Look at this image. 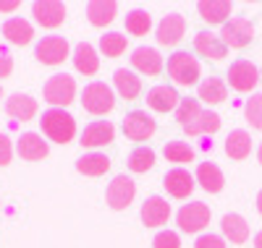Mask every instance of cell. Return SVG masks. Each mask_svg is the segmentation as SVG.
<instances>
[{"label":"cell","mask_w":262,"mask_h":248,"mask_svg":"<svg viewBox=\"0 0 262 248\" xmlns=\"http://www.w3.org/2000/svg\"><path fill=\"white\" fill-rule=\"evenodd\" d=\"M142 222L147 228H160L170 219V204L163 199V196H149L144 204H142V212H139Z\"/></svg>","instance_id":"17"},{"label":"cell","mask_w":262,"mask_h":248,"mask_svg":"<svg viewBox=\"0 0 262 248\" xmlns=\"http://www.w3.org/2000/svg\"><path fill=\"white\" fill-rule=\"evenodd\" d=\"M194 180H196V183H200L207 193H221V191H223V183H226L221 167H217L215 162H200V165H196Z\"/></svg>","instance_id":"22"},{"label":"cell","mask_w":262,"mask_h":248,"mask_svg":"<svg viewBox=\"0 0 262 248\" xmlns=\"http://www.w3.org/2000/svg\"><path fill=\"white\" fill-rule=\"evenodd\" d=\"M194 248H226V240L221 238V235H200L196 238V243H194Z\"/></svg>","instance_id":"41"},{"label":"cell","mask_w":262,"mask_h":248,"mask_svg":"<svg viewBox=\"0 0 262 248\" xmlns=\"http://www.w3.org/2000/svg\"><path fill=\"white\" fill-rule=\"evenodd\" d=\"M6 112H8V118L27 123V120H32L37 115V100H32L29 94L16 92V94H11L6 100Z\"/></svg>","instance_id":"20"},{"label":"cell","mask_w":262,"mask_h":248,"mask_svg":"<svg viewBox=\"0 0 262 248\" xmlns=\"http://www.w3.org/2000/svg\"><path fill=\"white\" fill-rule=\"evenodd\" d=\"M134 196H137V186H134V180L126 178V175H116L113 183H107V191H105L107 207L116 209V212L128 209V204L134 201Z\"/></svg>","instance_id":"8"},{"label":"cell","mask_w":262,"mask_h":248,"mask_svg":"<svg viewBox=\"0 0 262 248\" xmlns=\"http://www.w3.org/2000/svg\"><path fill=\"white\" fill-rule=\"evenodd\" d=\"M128 47V37L118 34V32H107L100 37V50L105 58H121Z\"/></svg>","instance_id":"32"},{"label":"cell","mask_w":262,"mask_h":248,"mask_svg":"<svg viewBox=\"0 0 262 248\" xmlns=\"http://www.w3.org/2000/svg\"><path fill=\"white\" fill-rule=\"evenodd\" d=\"M42 133L55 141V144H69L74 136H76V120L71 112H66L60 107H50L42 112Z\"/></svg>","instance_id":"1"},{"label":"cell","mask_w":262,"mask_h":248,"mask_svg":"<svg viewBox=\"0 0 262 248\" xmlns=\"http://www.w3.org/2000/svg\"><path fill=\"white\" fill-rule=\"evenodd\" d=\"M37 60L42 65H60L66 58L71 55V44L66 42V37L50 34V37H42L37 42V50H34Z\"/></svg>","instance_id":"6"},{"label":"cell","mask_w":262,"mask_h":248,"mask_svg":"<svg viewBox=\"0 0 262 248\" xmlns=\"http://www.w3.org/2000/svg\"><path fill=\"white\" fill-rule=\"evenodd\" d=\"M221 230H223L226 240H231V243H247L249 240V225L242 214H236V212H231L221 219Z\"/></svg>","instance_id":"27"},{"label":"cell","mask_w":262,"mask_h":248,"mask_svg":"<svg viewBox=\"0 0 262 248\" xmlns=\"http://www.w3.org/2000/svg\"><path fill=\"white\" fill-rule=\"evenodd\" d=\"M42 94H45V100L53 105V107H69L76 97V81L74 76L69 73H55L45 81V89H42Z\"/></svg>","instance_id":"4"},{"label":"cell","mask_w":262,"mask_h":248,"mask_svg":"<svg viewBox=\"0 0 262 248\" xmlns=\"http://www.w3.org/2000/svg\"><path fill=\"white\" fill-rule=\"evenodd\" d=\"M163 186H165L168 196H173V199H189L191 191H194V186H196V180H194V175L189 170L173 167L170 172H165Z\"/></svg>","instance_id":"14"},{"label":"cell","mask_w":262,"mask_h":248,"mask_svg":"<svg viewBox=\"0 0 262 248\" xmlns=\"http://www.w3.org/2000/svg\"><path fill=\"white\" fill-rule=\"evenodd\" d=\"M259 84H262V68H259Z\"/></svg>","instance_id":"47"},{"label":"cell","mask_w":262,"mask_h":248,"mask_svg":"<svg viewBox=\"0 0 262 248\" xmlns=\"http://www.w3.org/2000/svg\"><path fill=\"white\" fill-rule=\"evenodd\" d=\"M221 39H223L226 47H231V50L247 47V44L254 39V27H252V21L244 18V16H233L231 21H226V24H223Z\"/></svg>","instance_id":"5"},{"label":"cell","mask_w":262,"mask_h":248,"mask_svg":"<svg viewBox=\"0 0 262 248\" xmlns=\"http://www.w3.org/2000/svg\"><path fill=\"white\" fill-rule=\"evenodd\" d=\"M226 97H228L226 81H223V79H215V76L205 79V81L200 84V89H196V100L205 102V105H221Z\"/></svg>","instance_id":"28"},{"label":"cell","mask_w":262,"mask_h":248,"mask_svg":"<svg viewBox=\"0 0 262 248\" xmlns=\"http://www.w3.org/2000/svg\"><path fill=\"white\" fill-rule=\"evenodd\" d=\"M0 100H3V86H0Z\"/></svg>","instance_id":"46"},{"label":"cell","mask_w":262,"mask_h":248,"mask_svg":"<svg viewBox=\"0 0 262 248\" xmlns=\"http://www.w3.org/2000/svg\"><path fill=\"white\" fill-rule=\"evenodd\" d=\"M210 217H212V212H210L207 204H202V201H191V204H184L179 209L176 222H179V228L184 233H200V230H205L210 225Z\"/></svg>","instance_id":"7"},{"label":"cell","mask_w":262,"mask_h":248,"mask_svg":"<svg viewBox=\"0 0 262 248\" xmlns=\"http://www.w3.org/2000/svg\"><path fill=\"white\" fill-rule=\"evenodd\" d=\"M163 154H165V160L168 162H176V165H186V162H194V149L186 144V141H168L165 144V149H163Z\"/></svg>","instance_id":"35"},{"label":"cell","mask_w":262,"mask_h":248,"mask_svg":"<svg viewBox=\"0 0 262 248\" xmlns=\"http://www.w3.org/2000/svg\"><path fill=\"white\" fill-rule=\"evenodd\" d=\"M147 105L155 112H170V110H176L181 105V97H179V92L173 86L158 84V86H152L147 92Z\"/></svg>","instance_id":"18"},{"label":"cell","mask_w":262,"mask_h":248,"mask_svg":"<svg viewBox=\"0 0 262 248\" xmlns=\"http://www.w3.org/2000/svg\"><path fill=\"white\" fill-rule=\"evenodd\" d=\"M226 154L231 157V160H247V157L252 154V136L242 128L231 131L228 139H226Z\"/></svg>","instance_id":"31"},{"label":"cell","mask_w":262,"mask_h":248,"mask_svg":"<svg viewBox=\"0 0 262 248\" xmlns=\"http://www.w3.org/2000/svg\"><path fill=\"white\" fill-rule=\"evenodd\" d=\"M18 8V0H0V13H13Z\"/></svg>","instance_id":"42"},{"label":"cell","mask_w":262,"mask_h":248,"mask_svg":"<svg viewBox=\"0 0 262 248\" xmlns=\"http://www.w3.org/2000/svg\"><path fill=\"white\" fill-rule=\"evenodd\" d=\"M155 131H158V123L152 120L144 110H134L123 118V133L131 141H147Z\"/></svg>","instance_id":"10"},{"label":"cell","mask_w":262,"mask_h":248,"mask_svg":"<svg viewBox=\"0 0 262 248\" xmlns=\"http://www.w3.org/2000/svg\"><path fill=\"white\" fill-rule=\"evenodd\" d=\"M155 167V152L149 146H137L128 154V170L131 172H147Z\"/></svg>","instance_id":"33"},{"label":"cell","mask_w":262,"mask_h":248,"mask_svg":"<svg viewBox=\"0 0 262 248\" xmlns=\"http://www.w3.org/2000/svg\"><path fill=\"white\" fill-rule=\"evenodd\" d=\"M254 248H262V230L254 235Z\"/></svg>","instance_id":"43"},{"label":"cell","mask_w":262,"mask_h":248,"mask_svg":"<svg viewBox=\"0 0 262 248\" xmlns=\"http://www.w3.org/2000/svg\"><path fill=\"white\" fill-rule=\"evenodd\" d=\"M152 248H181L179 233H173V230H163V233H158L155 240H152Z\"/></svg>","instance_id":"38"},{"label":"cell","mask_w":262,"mask_h":248,"mask_svg":"<svg viewBox=\"0 0 262 248\" xmlns=\"http://www.w3.org/2000/svg\"><path fill=\"white\" fill-rule=\"evenodd\" d=\"M221 115L212 110H202L200 115H196L189 126H184V131L189 133V136H207V133H215L217 128H221Z\"/></svg>","instance_id":"30"},{"label":"cell","mask_w":262,"mask_h":248,"mask_svg":"<svg viewBox=\"0 0 262 248\" xmlns=\"http://www.w3.org/2000/svg\"><path fill=\"white\" fill-rule=\"evenodd\" d=\"M76 170L86 178H100L111 170V157L102 154V152H90V154H81L76 160Z\"/></svg>","instance_id":"23"},{"label":"cell","mask_w":262,"mask_h":248,"mask_svg":"<svg viewBox=\"0 0 262 248\" xmlns=\"http://www.w3.org/2000/svg\"><path fill=\"white\" fill-rule=\"evenodd\" d=\"M155 34H158V42H160V44H165V47H173V44H179V42L184 39V34H186V18H184L181 13H168V16H163V21L158 24Z\"/></svg>","instance_id":"12"},{"label":"cell","mask_w":262,"mask_h":248,"mask_svg":"<svg viewBox=\"0 0 262 248\" xmlns=\"http://www.w3.org/2000/svg\"><path fill=\"white\" fill-rule=\"evenodd\" d=\"M16 152L21 160H27V162H39V160H45L50 146L48 141L39 136V133L34 131H27V133H21V139L16 141Z\"/></svg>","instance_id":"15"},{"label":"cell","mask_w":262,"mask_h":248,"mask_svg":"<svg viewBox=\"0 0 262 248\" xmlns=\"http://www.w3.org/2000/svg\"><path fill=\"white\" fill-rule=\"evenodd\" d=\"M32 16L39 27L55 29L66 21V6L58 0H37V3H32Z\"/></svg>","instance_id":"11"},{"label":"cell","mask_w":262,"mask_h":248,"mask_svg":"<svg viewBox=\"0 0 262 248\" xmlns=\"http://www.w3.org/2000/svg\"><path fill=\"white\" fill-rule=\"evenodd\" d=\"M257 160H259V165H262V141H259V149H257Z\"/></svg>","instance_id":"45"},{"label":"cell","mask_w":262,"mask_h":248,"mask_svg":"<svg viewBox=\"0 0 262 248\" xmlns=\"http://www.w3.org/2000/svg\"><path fill=\"white\" fill-rule=\"evenodd\" d=\"M228 84L231 89H236V92H252V89L259 84V68L252 63V60H236L231 63V68H228Z\"/></svg>","instance_id":"9"},{"label":"cell","mask_w":262,"mask_h":248,"mask_svg":"<svg viewBox=\"0 0 262 248\" xmlns=\"http://www.w3.org/2000/svg\"><path fill=\"white\" fill-rule=\"evenodd\" d=\"M244 115H247V120H249L254 128L262 131V94H252V97L247 100Z\"/></svg>","instance_id":"37"},{"label":"cell","mask_w":262,"mask_h":248,"mask_svg":"<svg viewBox=\"0 0 262 248\" xmlns=\"http://www.w3.org/2000/svg\"><path fill=\"white\" fill-rule=\"evenodd\" d=\"M71 60H74V68H76L79 73H84V76H95V73H97V68H100L97 50L92 47L90 42H81V44H76V47H74V55H71Z\"/></svg>","instance_id":"21"},{"label":"cell","mask_w":262,"mask_h":248,"mask_svg":"<svg viewBox=\"0 0 262 248\" xmlns=\"http://www.w3.org/2000/svg\"><path fill=\"white\" fill-rule=\"evenodd\" d=\"M13 73V55L8 47L0 44V79H8Z\"/></svg>","instance_id":"40"},{"label":"cell","mask_w":262,"mask_h":248,"mask_svg":"<svg viewBox=\"0 0 262 248\" xmlns=\"http://www.w3.org/2000/svg\"><path fill=\"white\" fill-rule=\"evenodd\" d=\"M81 107L90 112V115H105L116 107V94L113 89L107 86L105 81H92L84 86L81 92Z\"/></svg>","instance_id":"2"},{"label":"cell","mask_w":262,"mask_h":248,"mask_svg":"<svg viewBox=\"0 0 262 248\" xmlns=\"http://www.w3.org/2000/svg\"><path fill=\"white\" fill-rule=\"evenodd\" d=\"M116 139V128L113 123H107V120H95L90 123L84 131H81V146L84 149H100V146H107Z\"/></svg>","instance_id":"13"},{"label":"cell","mask_w":262,"mask_h":248,"mask_svg":"<svg viewBox=\"0 0 262 248\" xmlns=\"http://www.w3.org/2000/svg\"><path fill=\"white\" fill-rule=\"evenodd\" d=\"M257 212H259V214H262V191H259V193H257Z\"/></svg>","instance_id":"44"},{"label":"cell","mask_w":262,"mask_h":248,"mask_svg":"<svg viewBox=\"0 0 262 248\" xmlns=\"http://www.w3.org/2000/svg\"><path fill=\"white\" fill-rule=\"evenodd\" d=\"M152 29V16L142 8H134L128 16H126V32L134 34V37H144L147 32Z\"/></svg>","instance_id":"34"},{"label":"cell","mask_w":262,"mask_h":248,"mask_svg":"<svg viewBox=\"0 0 262 248\" xmlns=\"http://www.w3.org/2000/svg\"><path fill=\"white\" fill-rule=\"evenodd\" d=\"M200 112H202V107H200V100H181V105L176 107V120L181 123V128L184 126H189L196 115H200Z\"/></svg>","instance_id":"36"},{"label":"cell","mask_w":262,"mask_h":248,"mask_svg":"<svg viewBox=\"0 0 262 248\" xmlns=\"http://www.w3.org/2000/svg\"><path fill=\"white\" fill-rule=\"evenodd\" d=\"M196 11L207 24H226V18L233 11V3H228V0H202V3H196Z\"/></svg>","instance_id":"25"},{"label":"cell","mask_w":262,"mask_h":248,"mask_svg":"<svg viewBox=\"0 0 262 248\" xmlns=\"http://www.w3.org/2000/svg\"><path fill=\"white\" fill-rule=\"evenodd\" d=\"M3 37L11 42V44H29L32 42V37H34V29H32V24L27 18H21V16H13V18H8L6 24H3Z\"/></svg>","instance_id":"24"},{"label":"cell","mask_w":262,"mask_h":248,"mask_svg":"<svg viewBox=\"0 0 262 248\" xmlns=\"http://www.w3.org/2000/svg\"><path fill=\"white\" fill-rule=\"evenodd\" d=\"M194 50L200 53L202 58H207V60H223L226 58V53H228V47L223 44V39H221V34H212L210 29H202V32H196L194 34Z\"/></svg>","instance_id":"16"},{"label":"cell","mask_w":262,"mask_h":248,"mask_svg":"<svg viewBox=\"0 0 262 248\" xmlns=\"http://www.w3.org/2000/svg\"><path fill=\"white\" fill-rule=\"evenodd\" d=\"M131 65L144 76H158L163 71V58L155 47H137L131 53Z\"/></svg>","instance_id":"19"},{"label":"cell","mask_w":262,"mask_h":248,"mask_svg":"<svg viewBox=\"0 0 262 248\" xmlns=\"http://www.w3.org/2000/svg\"><path fill=\"white\" fill-rule=\"evenodd\" d=\"M168 76L179 86H194L200 81V60L191 58L189 53L179 50L168 58Z\"/></svg>","instance_id":"3"},{"label":"cell","mask_w":262,"mask_h":248,"mask_svg":"<svg viewBox=\"0 0 262 248\" xmlns=\"http://www.w3.org/2000/svg\"><path fill=\"white\" fill-rule=\"evenodd\" d=\"M113 84H116V92L123 97V100H137L142 94V79L134 73V71H126V68H118L113 73Z\"/></svg>","instance_id":"29"},{"label":"cell","mask_w":262,"mask_h":248,"mask_svg":"<svg viewBox=\"0 0 262 248\" xmlns=\"http://www.w3.org/2000/svg\"><path fill=\"white\" fill-rule=\"evenodd\" d=\"M13 157V144L8 139V133H0V167H8Z\"/></svg>","instance_id":"39"},{"label":"cell","mask_w":262,"mask_h":248,"mask_svg":"<svg viewBox=\"0 0 262 248\" xmlns=\"http://www.w3.org/2000/svg\"><path fill=\"white\" fill-rule=\"evenodd\" d=\"M116 11H118V6L113 3V0H92V3H86V18H90L92 27L113 24Z\"/></svg>","instance_id":"26"}]
</instances>
